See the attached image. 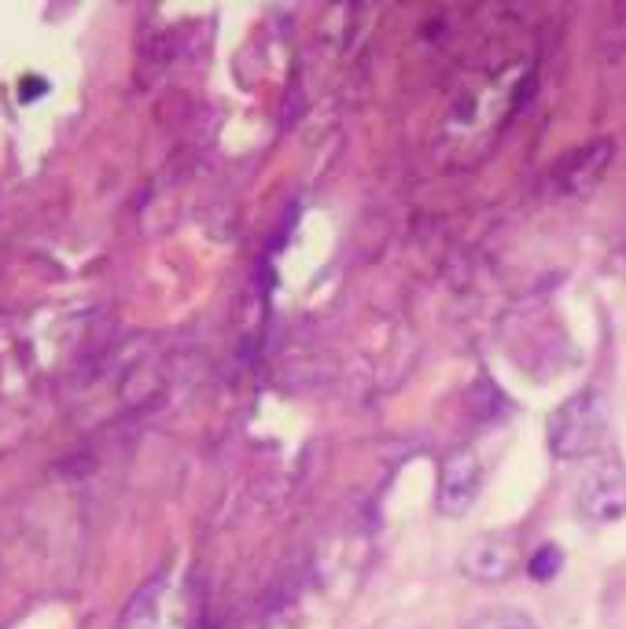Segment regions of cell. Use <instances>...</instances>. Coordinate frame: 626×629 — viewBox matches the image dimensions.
Returning <instances> with one entry per match:
<instances>
[{
    "label": "cell",
    "mask_w": 626,
    "mask_h": 629,
    "mask_svg": "<svg viewBox=\"0 0 626 629\" xmlns=\"http://www.w3.org/2000/svg\"><path fill=\"white\" fill-rule=\"evenodd\" d=\"M483 490V461L472 450H453L447 461H442L439 471V512L450 515V520H461L476 509Z\"/></svg>",
    "instance_id": "4"
},
{
    "label": "cell",
    "mask_w": 626,
    "mask_h": 629,
    "mask_svg": "<svg viewBox=\"0 0 626 629\" xmlns=\"http://www.w3.org/2000/svg\"><path fill=\"white\" fill-rule=\"evenodd\" d=\"M604 434H608V401L601 391L571 394L549 416V450L560 461H586L601 453Z\"/></svg>",
    "instance_id": "2"
},
{
    "label": "cell",
    "mask_w": 626,
    "mask_h": 629,
    "mask_svg": "<svg viewBox=\"0 0 626 629\" xmlns=\"http://www.w3.org/2000/svg\"><path fill=\"white\" fill-rule=\"evenodd\" d=\"M560 567H564V552L557 549V545H542V549L531 556L528 571H531L534 582H549V578L560 574Z\"/></svg>",
    "instance_id": "8"
},
{
    "label": "cell",
    "mask_w": 626,
    "mask_h": 629,
    "mask_svg": "<svg viewBox=\"0 0 626 629\" xmlns=\"http://www.w3.org/2000/svg\"><path fill=\"white\" fill-rule=\"evenodd\" d=\"M575 504L586 520L612 523L626 515V464L615 453H593L579 461L575 479Z\"/></svg>",
    "instance_id": "3"
},
{
    "label": "cell",
    "mask_w": 626,
    "mask_h": 629,
    "mask_svg": "<svg viewBox=\"0 0 626 629\" xmlns=\"http://www.w3.org/2000/svg\"><path fill=\"white\" fill-rule=\"evenodd\" d=\"M520 96V70H501V74H479L476 81L457 89L447 110V133L453 144L468 148L476 140L479 148L494 144L498 129L509 121Z\"/></svg>",
    "instance_id": "1"
},
{
    "label": "cell",
    "mask_w": 626,
    "mask_h": 629,
    "mask_svg": "<svg viewBox=\"0 0 626 629\" xmlns=\"http://www.w3.org/2000/svg\"><path fill=\"white\" fill-rule=\"evenodd\" d=\"M468 629H534V622L523 611H517V607H494V611L472 618Z\"/></svg>",
    "instance_id": "7"
},
{
    "label": "cell",
    "mask_w": 626,
    "mask_h": 629,
    "mask_svg": "<svg viewBox=\"0 0 626 629\" xmlns=\"http://www.w3.org/2000/svg\"><path fill=\"white\" fill-rule=\"evenodd\" d=\"M520 549L512 534H483L468 549L461 552V571L476 582H505L512 571H517Z\"/></svg>",
    "instance_id": "5"
},
{
    "label": "cell",
    "mask_w": 626,
    "mask_h": 629,
    "mask_svg": "<svg viewBox=\"0 0 626 629\" xmlns=\"http://www.w3.org/2000/svg\"><path fill=\"white\" fill-rule=\"evenodd\" d=\"M273 629H291V626H273Z\"/></svg>",
    "instance_id": "9"
},
{
    "label": "cell",
    "mask_w": 626,
    "mask_h": 629,
    "mask_svg": "<svg viewBox=\"0 0 626 629\" xmlns=\"http://www.w3.org/2000/svg\"><path fill=\"white\" fill-rule=\"evenodd\" d=\"M612 155H615L612 140H593V144L571 151V155L557 166L560 191H568V196H586V191H593L601 185V177H604V170H608Z\"/></svg>",
    "instance_id": "6"
}]
</instances>
